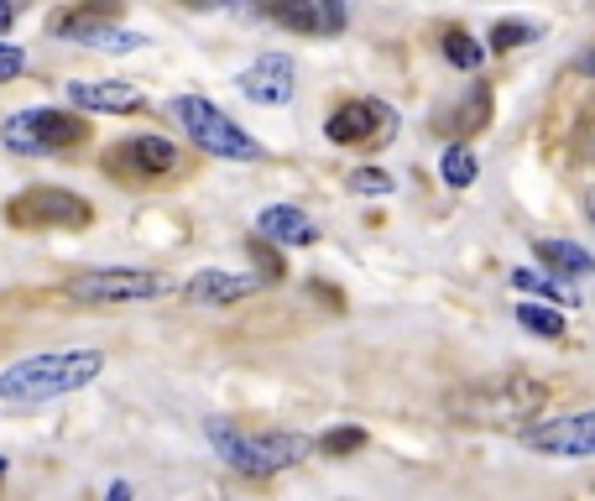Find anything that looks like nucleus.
I'll return each mask as SVG.
<instances>
[{"label": "nucleus", "instance_id": "18", "mask_svg": "<svg viewBox=\"0 0 595 501\" xmlns=\"http://www.w3.org/2000/svg\"><path fill=\"white\" fill-rule=\"evenodd\" d=\"M439 178L450 183V188H470V183L480 178L476 146H465V141H450V146H444V157H439Z\"/></svg>", "mask_w": 595, "mask_h": 501}, {"label": "nucleus", "instance_id": "6", "mask_svg": "<svg viewBox=\"0 0 595 501\" xmlns=\"http://www.w3.org/2000/svg\"><path fill=\"white\" fill-rule=\"evenodd\" d=\"M89 137V126L79 116H68V110H21L11 121L0 126V141L11 146V152H63V146H79Z\"/></svg>", "mask_w": 595, "mask_h": 501}, {"label": "nucleus", "instance_id": "31", "mask_svg": "<svg viewBox=\"0 0 595 501\" xmlns=\"http://www.w3.org/2000/svg\"><path fill=\"white\" fill-rule=\"evenodd\" d=\"M591 220H595V199H591Z\"/></svg>", "mask_w": 595, "mask_h": 501}, {"label": "nucleus", "instance_id": "1", "mask_svg": "<svg viewBox=\"0 0 595 501\" xmlns=\"http://www.w3.org/2000/svg\"><path fill=\"white\" fill-rule=\"evenodd\" d=\"M549 386L533 377H491L476 381V386H459L444 397V413L465 428H507V434H522L533 418H543L549 407Z\"/></svg>", "mask_w": 595, "mask_h": 501}, {"label": "nucleus", "instance_id": "17", "mask_svg": "<svg viewBox=\"0 0 595 501\" xmlns=\"http://www.w3.org/2000/svg\"><path fill=\"white\" fill-rule=\"evenodd\" d=\"M261 11L288 26V32H318L324 17H318V0H261Z\"/></svg>", "mask_w": 595, "mask_h": 501}, {"label": "nucleus", "instance_id": "24", "mask_svg": "<svg viewBox=\"0 0 595 501\" xmlns=\"http://www.w3.org/2000/svg\"><path fill=\"white\" fill-rule=\"evenodd\" d=\"M350 194H392V173H381V167H356V173H350Z\"/></svg>", "mask_w": 595, "mask_h": 501}, {"label": "nucleus", "instance_id": "27", "mask_svg": "<svg viewBox=\"0 0 595 501\" xmlns=\"http://www.w3.org/2000/svg\"><path fill=\"white\" fill-rule=\"evenodd\" d=\"M318 6H324V26L339 32V26H345V0H318Z\"/></svg>", "mask_w": 595, "mask_h": 501}, {"label": "nucleus", "instance_id": "13", "mask_svg": "<svg viewBox=\"0 0 595 501\" xmlns=\"http://www.w3.org/2000/svg\"><path fill=\"white\" fill-rule=\"evenodd\" d=\"M257 230L278 246H314L318 241V225L309 220L303 209H293V204H267L257 215Z\"/></svg>", "mask_w": 595, "mask_h": 501}, {"label": "nucleus", "instance_id": "29", "mask_svg": "<svg viewBox=\"0 0 595 501\" xmlns=\"http://www.w3.org/2000/svg\"><path fill=\"white\" fill-rule=\"evenodd\" d=\"M580 74H591V79H595V47L585 53V58H580Z\"/></svg>", "mask_w": 595, "mask_h": 501}, {"label": "nucleus", "instance_id": "4", "mask_svg": "<svg viewBox=\"0 0 595 501\" xmlns=\"http://www.w3.org/2000/svg\"><path fill=\"white\" fill-rule=\"evenodd\" d=\"M173 116L183 121V131H188V141L194 146H204L209 157H225V162H257L261 157V146L246 131H240L219 105L209 100H198V95H178L173 100Z\"/></svg>", "mask_w": 595, "mask_h": 501}, {"label": "nucleus", "instance_id": "26", "mask_svg": "<svg viewBox=\"0 0 595 501\" xmlns=\"http://www.w3.org/2000/svg\"><path fill=\"white\" fill-rule=\"evenodd\" d=\"M21 68H26V58H21V47H11V42H0V79H17Z\"/></svg>", "mask_w": 595, "mask_h": 501}, {"label": "nucleus", "instance_id": "8", "mask_svg": "<svg viewBox=\"0 0 595 501\" xmlns=\"http://www.w3.org/2000/svg\"><path fill=\"white\" fill-rule=\"evenodd\" d=\"M89 199L68 188H26L11 199V225H58V230H84L89 225Z\"/></svg>", "mask_w": 595, "mask_h": 501}, {"label": "nucleus", "instance_id": "22", "mask_svg": "<svg viewBox=\"0 0 595 501\" xmlns=\"http://www.w3.org/2000/svg\"><path fill=\"white\" fill-rule=\"evenodd\" d=\"M517 324L533 329L538 340H559L564 335V314L559 308H543V303H517Z\"/></svg>", "mask_w": 595, "mask_h": 501}, {"label": "nucleus", "instance_id": "10", "mask_svg": "<svg viewBox=\"0 0 595 501\" xmlns=\"http://www.w3.org/2000/svg\"><path fill=\"white\" fill-rule=\"evenodd\" d=\"M293 84H298L293 58L288 53H267V58H257L240 74V95L257 105H288L293 100Z\"/></svg>", "mask_w": 595, "mask_h": 501}, {"label": "nucleus", "instance_id": "15", "mask_svg": "<svg viewBox=\"0 0 595 501\" xmlns=\"http://www.w3.org/2000/svg\"><path fill=\"white\" fill-rule=\"evenodd\" d=\"M533 257H538V266H549L559 277H591L595 272V257L580 241H538Z\"/></svg>", "mask_w": 595, "mask_h": 501}, {"label": "nucleus", "instance_id": "7", "mask_svg": "<svg viewBox=\"0 0 595 501\" xmlns=\"http://www.w3.org/2000/svg\"><path fill=\"white\" fill-rule=\"evenodd\" d=\"M522 444L538 455H559V460H595V407L559 413V418H543L538 428H522Z\"/></svg>", "mask_w": 595, "mask_h": 501}, {"label": "nucleus", "instance_id": "2", "mask_svg": "<svg viewBox=\"0 0 595 501\" xmlns=\"http://www.w3.org/2000/svg\"><path fill=\"white\" fill-rule=\"evenodd\" d=\"M99 350H63V356H32L0 371V402H53L68 397L99 377Z\"/></svg>", "mask_w": 595, "mask_h": 501}, {"label": "nucleus", "instance_id": "12", "mask_svg": "<svg viewBox=\"0 0 595 501\" xmlns=\"http://www.w3.org/2000/svg\"><path fill=\"white\" fill-rule=\"evenodd\" d=\"M257 287H261V277H251V272L204 266V272H194V277L183 282V298L188 303H240V298H251Z\"/></svg>", "mask_w": 595, "mask_h": 501}, {"label": "nucleus", "instance_id": "20", "mask_svg": "<svg viewBox=\"0 0 595 501\" xmlns=\"http://www.w3.org/2000/svg\"><path fill=\"white\" fill-rule=\"evenodd\" d=\"M543 37V26H538V21H517V17H501L491 26V32H486V42H491L496 53H512V47H528V42H538Z\"/></svg>", "mask_w": 595, "mask_h": 501}, {"label": "nucleus", "instance_id": "23", "mask_svg": "<svg viewBox=\"0 0 595 501\" xmlns=\"http://www.w3.org/2000/svg\"><path fill=\"white\" fill-rule=\"evenodd\" d=\"M318 449H324V455H335V460H345V455L366 449V428H356V423H339V428H329V434L318 439Z\"/></svg>", "mask_w": 595, "mask_h": 501}, {"label": "nucleus", "instance_id": "11", "mask_svg": "<svg viewBox=\"0 0 595 501\" xmlns=\"http://www.w3.org/2000/svg\"><path fill=\"white\" fill-rule=\"evenodd\" d=\"M68 100L79 110H99V116H131V110H141V89L126 79H74Z\"/></svg>", "mask_w": 595, "mask_h": 501}, {"label": "nucleus", "instance_id": "32", "mask_svg": "<svg viewBox=\"0 0 595 501\" xmlns=\"http://www.w3.org/2000/svg\"><path fill=\"white\" fill-rule=\"evenodd\" d=\"M0 476H6V460H0Z\"/></svg>", "mask_w": 595, "mask_h": 501}, {"label": "nucleus", "instance_id": "30", "mask_svg": "<svg viewBox=\"0 0 595 501\" xmlns=\"http://www.w3.org/2000/svg\"><path fill=\"white\" fill-rule=\"evenodd\" d=\"M11 26V0H0V32Z\"/></svg>", "mask_w": 595, "mask_h": 501}, {"label": "nucleus", "instance_id": "3", "mask_svg": "<svg viewBox=\"0 0 595 501\" xmlns=\"http://www.w3.org/2000/svg\"><path fill=\"white\" fill-rule=\"evenodd\" d=\"M204 434L219 449V460L230 470H240V476H278V470H288V465H298L309 455L303 434H240L236 423L225 418H209Z\"/></svg>", "mask_w": 595, "mask_h": 501}, {"label": "nucleus", "instance_id": "19", "mask_svg": "<svg viewBox=\"0 0 595 501\" xmlns=\"http://www.w3.org/2000/svg\"><path fill=\"white\" fill-rule=\"evenodd\" d=\"M512 287L538 293V298H549V303H580V293H570V282H564V277H549V272H533V266L512 272Z\"/></svg>", "mask_w": 595, "mask_h": 501}, {"label": "nucleus", "instance_id": "21", "mask_svg": "<svg viewBox=\"0 0 595 501\" xmlns=\"http://www.w3.org/2000/svg\"><path fill=\"white\" fill-rule=\"evenodd\" d=\"M444 58L455 63L459 74H476L480 63H486V47H480L470 32H459V26H455V32H444Z\"/></svg>", "mask_w": 595, "mask_h": 501}, {"label": "nucleus", "instance_id": "9", "mask_svg": "<svg viewBox=\"0 0 595 501\" xmlns=\"http://www.w3.org/2000/svg\"><path fill=\"white\" fill-rule=\"evenodd\" d=\"M387 131H397V110H387L381 100H350L339 105L329 126H324V137L335 141V146H366V141H381Z\"/></svg>", "mask_w": 595, "mask_h": 501}, {"label": "nucleus", "instance_id": "28", "mask_svg": "<svg viewBox=\"0 0 595 501\" xmlns=\"http://www.w3.org/2000/svg\"><path fill=\"white\" fill-rule=\"evenodd\" d=\"M183 6H194V11H215V6H225V0H183Z\"/></svg>", "mask_w": 595, "mask_h": 501}, {"label": "nucleus", "instance_id": "5", "mask_svg": "<svg viewBox=\"0 0 595 501\" xmlns=\"http://www.w3.org/2000/svg\"><path fill=\"white\" fill-rule=\"evenodd\" d=\"M173 293V282L162 272H137V266H105V272H79L68 282L74 303H95V308H116V303H152Z\"/></svg>", "mask_w": 595, "mask_h": 501}, {"label": "nucleus", "instance_id": "25", "mask_svg": "<svg viewBox=\"0 0 595 501\" xmlns=\"http://www.w3.org/2000/svg\"><path fill=\"white\" fill-rule=\"evenodd\" d=\"M251 251H257L261 277H267V282H278V277H282V257H278V251H272V246H251Z\"/></svg>", "mask_w": 595, "mask_h": 501}, {"label": "nucleus", "instance_id": "14", "mask_svg": "<svg viewBox=\"0 0 595 501\" xmlns=\"http://www.w3.org/2000/svg\"><path fill=\"white\" fill-rule=\"evenodd\" d=\"M58 32H68V37L89 42V47H99V53H131V47H141V32H126V26H105V21L95 17H63Z\"/></svg>", "mask_w": 595, "mask_h": 501}, {"label": "nucleus", "instance_id": "16", "mask_svg": "<svg viewBox=\"0 0 595 501\" xmlns=\"http://www.w3.org/2000/svg\"><path fill=\"white\" fill-rule=\"evenodd\" d=\"M116 157H126L137 173H173V167H178V146L167 137H137L126 152H116Z\"/></svg>", "mask_w": 595, "mask_h": 501}]
</instances>
